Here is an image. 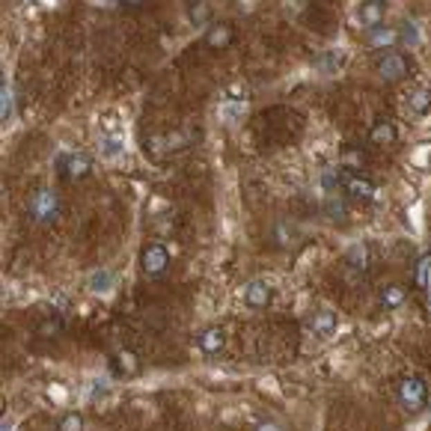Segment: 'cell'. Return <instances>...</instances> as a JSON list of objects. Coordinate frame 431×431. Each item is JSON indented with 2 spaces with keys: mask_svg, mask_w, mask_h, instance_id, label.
<instances>
[{
  "mask_svg": "<svg viewBox=\"0 0 431 431\" xmlns=\"http://www.w3.org/2000/svg\"><path fill=\"white\" fill-rule=\"evenodd\" d=\"M396 396H398V405H402L407 414H419V410L428 405V387H425V380L416 375H407L398 380Z\"/></svg>",
  "mask_w": 431,
  "mask_h": 431,
  "instance_id": "cell-1",
  "label": "cell"
},
{
  "mask_svg": "<svg viewBox=\"0 0 431 431\" xmlns=\"http://www.w3.org/2000/svg\"><path fill=\"white\" fill-rule=\"evenodd\" d=\"M27 212H30V217H33L36 223L48 226V223H54V220L59 217V199H57L54 190L42 187V190H36V194L30 196Z\"/></svg>",
  "mask_w": 431,
  "mask_h": 431,
  "instance_id": "cell-2",
  "label": "cell"
},
{
  "mask_svg": "<svg viewBox=\"0 0 431 431\" xmlns=\"http://www.w3.org/2000/svg\"><path fill=\"white\" fill-rule=\"evenodd\" d=\"M375 72H378L380 81L396 84V81H402V77H407L410 63H407V57H405V54H398V51H387L384 57H378Z\"/></svg>",
  "mask_w": 431,
  "mask_h": 431,
  "instance_id": "cell-3",
  "label": "cell"
},
{
  "mask_svg": "<svg viewBox=\"0 0 431 431\" xmlns=\"http://www.w3.org/2000/svg\"><path fill=\"white\" fill-rule=\"evenodd\" d=\"M140 268H143L146 277H161L164 270L169 268V253H167V247L158 244V241L146 244L143 253H140Z\"/></svg>",
  "mask_w": 431,
  "mask_h": 431,
  "instance_id": "cell-4",
  "label": "cell"
},
{
  "mask_svg": "<svg viewBox=\"0 0 431 431\" xmlns=\"http://www.w3.org/2000/svg\"><path fill=\"white\" fill-rule=\"evenodd\" d=\"M342 190L351 199H363V203H372L378 194L375 182H369V178L360 173H342Z\"/></svg>",
  "mask_w": 431,
  "mask_h": 431,
  "instance_id": "cell-5",
  "label": "cell"
},
{
  "mask_svg": "<svg viewBox=\"0 0 431 431\" xmlns=\"http://www.w3.org/2000/svg\"><path fill=\"white\" fill-rule=\"evenodd\" d=\"M363 42L372 48V51H389L393 45H398V30L396 27H372V30H366V36H363Z\"/></svg>",
  "mask_w": 431,
  "mask_h": 431,
  "instance_id": "cell-6",
  "label": "cell"
},
{
  "mask_svg": "<svg viewBox=\"0 0 431 431\" xmlns=\"http://www.w3.org/2000/svg\"><path fill=\"white\" fill-rule=\"evenodd\" d=\"M270 286L265 283V279H250V283L244 286V292H241V297H244V304L250 306V309H262V306H268L270 304Z\"/></svg>",
  "mask_w": 431,
  "mask_h": 431,
  "instance_id": "cell-7",
  "label": "cell"
},
{
  "mask_svg": "<svg viewBox=\"0 0 431 431\" xmlns=\"http://www.w3.org/2000/svg\"><path fill=\"white\" fill-rule=\"evenodd\" d=\"M384 0H363L357 9V18H360V24H363L366 30H372V27H380L384 24Z\"/></svg>",
  "mask_w": 431,
  "mask_h": 431,
  "instance_id": "cell-8",
  "label": "cell"
},
{
  "mask_svg": "<svg viewBox=\"0 0 431 431\" xmlns=\"http://www.w3.org/2000/svg\"><path fill=\"white\" fill-rule=\"evenodd\" d=\"M89 169H93V161L86 155H66L59 158V173L66 178H84Z\"/></svg>",
  "mask_w": 431,
  "mask_h": 431,
  "instance_id": "cell-9",
  "label": "cell"
},
{
  "mask_svg": "<svg viewBox=\"0 0 431 431\" xmlns=\"http://www.w3.org/2000/svg\"><path fill=\"white\" fill-rule=\"evenodd\" d=\"M196 345L203 354H217V351H223V345H226V333L220 327H205L203 333L196 336Z\"/></svg>",
  "mask_w": 431,
  "mask_h": 431,
  "instance_id": "cell-10",
  "label": "cell"
},
{
  "mask_svg": "<svg viewBox=\"0 0 431 431\" xmlns=\"http://www.w3.org/2000/svg\"><path fill=\"white\" fill-rule=\"evenodd\" d=\"M232 27L229 24H212L208 27V33H205V45L212 48V51H223V48L232 45Z\"/></svg>",
  "mask_w": 431,
  "mask_h": 431,
  "instance_id": "cell-11",
  "label": "cell"
},
{
  "mask_svg": "<svg viewBox=\"0 0 431 431\" xmlns=\"http://www.w3.org/2000/svg\"><path fill=\"white\" fill-rule=\"evenodd\" d=\"M378 300H380V306H384V309H398L407 300V288L398 286V283H389V286H384L378 292Z\"/></svg>",
  "mask_w": 431,
  "mask_h": 431,
  "instance_id": "cell-12",
  "label": "cell"
},
{
  "mask_svg": "<svg viewBox=\"0 0 431 431\" xmlns=\"http://www.w3.org/2000/svg\"><path fill=\"white\" fill-rule=\"evenodd\" d=\"M407 110L414 116H425L431 110V93L425 86H416V89H410L407 93Z\"/></svg>",
  "mask_w": 431,
  "mask_h": 431,
  "instance_id": "cell-13",
  "label": "cell"
},
{
  "mask_svg": "<svg viewBox=\"0 0 431 431\" xmlns=\"http://www.w3.org/2000/svg\"><path fill=\"white\" fill-rule=\"evenodd\" d=\"M396 125L387 122V119H380V122L372 125V131H369V140H372V146H393L396 143Z\"/></svg>",
  "mask_w": 431,
  "mask_h": 431,
  "instance_id": "cell-14",
  "label": "cell"
},
{
  "mask_svg": "<svg viewBox=\"0 0 431 431\" xmlns=\"http://www.w3.org/2000/svg\"><path fill=\"white\" fill-rule=\"evenodd\" d=\"M309 327H313L318 336H330L336 330V315L330 313V309H315V313L309 315Z\"/></svg>",
  "mask_w": 431,
  "mask_h": 431,
  "instance_id": "cell-15",
  "label": "cell"
},
{
  "mask_svg": "<svg viewBox=\"0 0 431 431\" xmlns=\"http://www.w3.org/2000/svg\"><path fill=\"white\" fill-rule=\"evenodd\" d=\"M187 18L194 27H212V9L205 0H190L187 3Z\"/></svg>",
  "mask_w": 431,
  "mask_h": 431,
  "instance_id": "cell-16",
  "label": "cell"
},
{
  "mask_svg": "<svg viewBox=\"0 0 431 431\" xmlns=\"http://www.w3.org/2000/svg\"><path fill=\"white\" fill-rule=\"evenodd\" d=\"M339 167L348 169V173H357V169H363L366 167V155H363V149H345L342 155H339Z\"/></svg>",
  "mask_w": 431,
  "mask_h": 431,
  "instance_id": "cell-17",
  "label": "cell"
},
{
  "mask_svg": "<svg viewBox=\"0 0 431 431\" xmlns=\"http://www.w3.org/2000/svg\"><path fill=\"white\" fill-rule=\"evenodd\" d=\"M116 369L122 375H137L140 372V360H137L134 351H119V354H116Z\"/></svg>",
  "mask_w": 431,
  "mask_h": 431,
  "instance_id": "cell-18",
  "label": "cell"
},
{
  "mask_svg": "<svg viewBox=\"0 0 431 431\" xmlns=\"http://www.w3.org/2000/svg\"><path fill=\"white\" fill-rule=\"evenodd\" d=\"M398 42L405 48H416L419 45V27L414 21H402V27H398Z\"/></svg>",
  "mask_w": 431,
  "mask_h": 431,
  "instance_id": "cell-19",
  "label": "cell"
},
{
  "mask_svg": "<svg viewBox=\"0 0 431 431\" xmlns=\"http://www.w3.org/2000/svg\"><path fill=\"white\" fill-rule=\"evenodd\" d=\"M0 119H3V125H9L12 122V89H9V84H6V77H3V86H0Z\"/></svg>",
  "mask_w": 431,
  "mask_h": 431,
  "instance_id": "cell-20",
  "label": "cell"
},
{
  "mask_svg": "<svg viewBox=\"0 0 431 431\" xmlns=\"http://www.w3.org/2000/svg\"><path fill=\"white\" fill-rule=\"evenodd\" d=\"M366 259H369V250L363 244H354L348 250V256H345V262L354 268V270H366Z\"/></svg>",
  "mask_w": 431,
  "mask_h": 431,
  "instance_id": "cell-21",
  "label": "cell"
},
{
  "mask_svg": "<svg viewBox=\"0 0 431 431\" xmlns=\"http://www.w3.org/2000/svg\"><path fill=\"white\" fill-rule=\"evenodd\" d=\"M57 431H84V416L75 414V410H68V414L59 416Z\"/></svg>",
  "mask_w": 431,
  "mask_h": 431,
  "instance_id": "cell-22",
  "label": "cell"
},
{
  "mask_svg": "<svg viewBox=\"0 0 431 431\" xmlns=\"http://www.w3.org/2000/svg\"><path fill=\"white\" fill-rule=\"evenodd\" d=\"M110 286H113L110 270H95V274L89 277V288H93V292H110Z\"/></svg>",
  "mask_w": 431,
  "mask_h": 431,
  "instance_id": "cell-23",
  "label": "cell"
},
{
  "mask_svg": "<svg viewBox=\"0 0 431 431\" xmlns=\"http://www.w3.org/2000/svg\"><path fill=\"white\" fill-rule=\"evenodd\" d=\"M122 152V140L119 137H102V155L104 158H116Z\"/></svg>",
  "mask_w": 431,
  "mask_h": 431,
  "instance_id": "cell-24",
  "label": "cell"
},
{
  "mask_svg": "<svg viewBox=\"0 0 431 431\" xmlns=\"http://www.w3.org/2000/svg\"><path fill=\"white\" fill-rule=\"evenodd\" d=\"M59 330H63V322L59 318H48V322L39 327V336H45V339H51V336H57Z\"/></svg>",
  "mask_w": 431,
  "mask_h": 431,
  "instance_id": "cell-25",
  "label": "cell"
},
{
  "mask_svg": "<svg viewBox=\"0 0 431 431\" xmlns=\"http://www.w3.org/2000/svg\"><path fill=\"white\" fill-rule=\"evenodd\" d=\"M428 270H431V256H425L423 262H419V268H416V283H419V286L428 283Z\"/></svg>",
  "mask_w": 431,
  "mask_h": 431,
  "instance_id": "cell-26",
  "label": "cell"
},
{
  "mask_svg": "<svg viewBox=\"0 0 431 431\" xmlns=\"http://www.w3.org/2000/svg\"><path fill=\"white\" fill-rule=\"evenodd\" d=\"M306 9V0H286V12L288 15H300Z\"/></svg>",
  "mask_w": 431,
  "mask_h": 431,
  "instance_id": "cell-27",
  "label": "cell"
},
{
  "mask_svg": "<svg viewBox=\"0 0 431 431\" xmlns=\"http://www.w3.org/2000/svg\"><path fill=\"white\" fill-rule=\"evenodd\" d=\"M241 113H244V104H241V102H238L235 107H223V116L229 119V122H232V119H238Z\"/></svg>",
  "mask_w": 431,
  "mask_h": 431,
  "instance_id": "cell-28",
  "label": "cell"
},
{
  "mask_svg": "<svg viewBox=\"0 0 431 431\" xmlns=\"http://www.w3.org/2000/svg\"><path fill=\"white\" fill-rule=\"evenodd\" d=\"M253 431H279V425L277 423H259Z\"/></svg>",
  "mask_w": 431,
  "mask_h": 431,
  "instance_id": "cell-29",
  "label": "cell"
},
{
  "mask_svg": "<svg viewBox=\"0 0 431 431\" xmlns=\"http://www.w3.org/2000/svg\"><path fill=\"white\" fill-rule=\"evenodd\" d=\"M125 6H143V0H122Z\"/></svg>",
  "mask_w": 431,
  "mask_h": 431,
  "instance_id": "cell-30",
  "label": "cell"
}]
</instances>
